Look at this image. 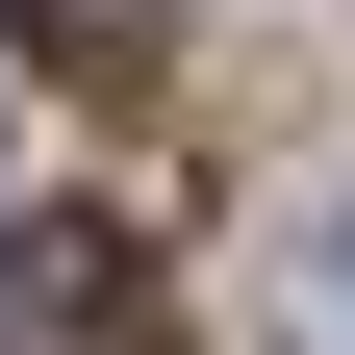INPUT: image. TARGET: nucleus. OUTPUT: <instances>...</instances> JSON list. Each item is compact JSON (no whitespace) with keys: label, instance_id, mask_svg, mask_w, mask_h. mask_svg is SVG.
I'll use <instances>...</instances> for the list:
<instances>
[{"label":"nucleus","instance_id":"obj_1","mask_svg":"<svg viewBox=\"0 0 355 355\" xmlns=\"http://www.w3.org/2000/svg\"><path fill=\"white\" fill-rule=\"evenodd\" d=\"M0 355H153V254L127 229H26L0 254Z\"/></svg>","mask_w":355,"mask_h":355},{"label":"nucleus","instance_id":"obj_2","mask_svg":"<svg viewBox=\"0 0 355 355\" xmlns=\"http://www.w3.org/2000/svg\"><path fill=\"white\" fill-rule=\"evenodd\" d=\"M0 153H26V102H0Z\"/></svg>","mask_w":355,"mask_h":355}]
</instances>
